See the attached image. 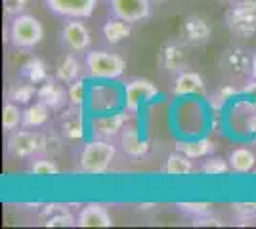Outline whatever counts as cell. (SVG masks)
Listing matches in <instances>:
<instances>
[{
    "label": "cell",
    "instance_id": "6",
    "mask_svg": "<svg viewBox=\"0 0 256 229\" xmlns=\"http://www.w3.org/2000/svg\"><path fill=\"white\" fill-rule=\"evenodd\" d=\"M42 145L44 142L38 134L29 130H18L10 136V140L6 143V151L14 159H29L40 151Z\"/></svg>",
    "mask_w": 256,
    "mask_h": 229
},
{
    "label": "cell",
    "instance_id": "30",
    "mask_svg": "<svg viewBox=\"0 0 256 229\" xmlns=\"http://www.w3.org/2000/svg\"><path fill=\"white\" fill-rule=\"evenodd\" d=\"M64 132L65 136H69V138L82 136V122H80V119H76V117H67V119H64Z\"/></svg>",
    "mask_w": 256,
    "mask_h": 229
},
{
    "label": "cell",
    "instance_id": "20",
    "mask_svg": "<svg viewBox=\"0 0 256 229\" xmlns=\"http://www.w3.org/2000/svg\"><path fill=\"white\" fill-rule=\"evenodd\" d=\"M160 63H162L164 69H168V71H180L182 67L186 65L184 52H182L178 46L168 44V46L162 48V52H160Z\"/></svg>",
    "mask_w": 256,
    "mask_h": 229
},
{
    "label": "cell",
    "instance_id": "7",
    "mask_svg": "<svg viewBox=\"0 0 256 229\" xmlns=\"http://www.w3.org/2000/svg\"><path fill=\"white\" fill-rule=\"evenodd\" d=\"M46 8L62 17L86 19L96 10L98 0H44Z\"/></svg>",
    "mask_w": 256,
    "mask_h": 229
},
{
    "label": "cell",
    "instance_id": "13",
    "mask_svg": "<svg viewBox=\"0 0 256 229\" xmlns=\"http://www.w3.org/2000/svg\"><path fill=\"white\" fill-rule=\"evenodd\" d=\"M203 78L193 73V71H182L174 80V94L176 96H190V94H199L203 92Z\"/></svg>",
    "mask_w": 256,
    "mask_h": 229
},
{
    "label": "cell",
    "instance_id": "11",
    "mask_svg": "<svg viewBox=\"0 0 256 229\" xmlns=\"http://www.w3.org/2000/svg\"><path fill=\"white\" fill-rule=\"evenodd\" d=\"M120 143H122L124 153L134 157V159H138V157L148 153V143L140 140L138 128L134 124H124V128L120 132Z\"/></svg>",
    "mask_w": 256,
    "mask_h": 229
},
{
    "label": "cell",
    "instance_id": "15",
    "mask_svg": "<svg viewBox=\"0 0 256 229\" xmlns=\"http://www.w3.org/2000/svg\"><path fill=\"white\" fill-rule=\"evenodd\" d=\"M36 98L40 99L42 103H46L50 109H58L65 101V88L60 82H56V80H48L36 92Z\"/></svg>",
    "mask_w": 256,
    "mask_h": 229
},
{
    "label": "cell",
    "instance_id": "24",
    "mask_svg": "<svg viewBox=\"0 0 256 229\" xmlns=\"http://www.w3.org/2000/svg\"><path fill=\"white\" fill-rule=\"evenodd\" d=\"M178 151H182L184 155H188L190 159H199L206 153L212 151V143L208 140L203 142H190V143H178Z\"/></svg>",
    "mask_w": 256,
    "mask_h": 229
},
{
    "label": "cell",
    "instance_id": "33",
    "mask_svg": "<svg viewBox=\"0 0 256 229\" xmlns=\"http://www.w3.org/2000/svg\"><path fill=\"white\" fill-rule=\"evenodd\" d=\"M250 76L252 80H256V54L252 55V61H250Z\"/></svg>",
    "mask_w": 256,
    "mask_h": 229
},
{
    "label": "cell",
    "instance_id": "35",
    "mask_svg": "<svg viewBox=\"0 0 256 229\" xmlns=\"http://www.w3.org/2000/svg\"><path fill=\"white\" fill-rule=\"evenodd\" d=\"M157 2H162V0H157Z\"/></svg>",
    "mask_w": 256,
    "mask_h": 229
},
{
    "label": "cell",
    "instance_id": "12",
    "mask_svg": "<svg viewBox=\"0 0 256 229\" xmlns=\"http://www.w3.org/2000/svg\"><path fill=\"white\" fill-rule=\"evenodd\" d=\"M117 94L111 86H98L92 90L90 96V107L96 113H111L117 105Z\"/></svg>",
    "mask_w": 256,
    "mask_h": 229
},
{
    "label": "cell",
    "instance_id": "25",
    "mask_svg": "<svg viewBox=\"0 0 256 229\" xmlns=\"http://www.w3.org/2000/svg\"><path fill=\"white\" fill-rule=\"evenodd\" d=\"M22 75L29 82H42L44 78H46V65L40 59H31L27 65H23Z\"/></svg>",
    "mask_w": 256,
    "mask_h": 229
},
{
    "label": "cell",
    "instance_id": "19",
    "mask_svg": "<svg viewBox=\"0 0 256 229\" xmlns=\"http://www.w3.org/2000/svg\"><path fill=\"white\" fill-rule=\"evenodd\" d=\"M104 34H106L107 42L118 44L120 40H124L128 34H130V23L113 17V19H109V21L104 25Z\"/></svg>",
    "mask_w": 256,
    "mask_h": 229
},
{
    "label": "cell",
    "instance_id": "10",
    "mask_svg": "<svg viewBox=\"0 0 256 229\" xmlns=\"http://www.w3.org/2000/svg\"><path fill=\"white\" fill-rule=\"evenodd\" d=\"M76 226H80V228H111L113 220L102 205H86L76 216Z\"/></svg>",
    "mask_w": 256,
    "mask_h": 229
},
{
    "label": "cell",
    "instance_id": "14",
    "mask_svg": "<svg viewBox=\"0 0 256 229\" xmlns=\"http://www.w3.org/2000/svg\"><path fill=\"white\" fill-rule=\"evenodd\" d=\"M230 168L237 174H248L254 172L256 168V157L254 153L246 147H237L230 153Z\"/></svg>",
    "mask_w": 256,
    "mask_h": 229
},
{
    "label": "cell",
    "instance_id": "26",
    "mask_svg": "<svg viewBox=\"0 0 256 229\" xmlns=\"http://www.w3.org/2000/svg\"><path fill=\"white\" fill-rule=\"evenodd\" d=\"M34 96V88L31 84H20V86L12 88L10 94H8V99L14 101V103H29Z\"/></svg>",
    "mask_w": 256,
    "mask_h": 229
},
{
    "label": "cell",
    "instance_id": "9",
    "mask_svg": "<svg viewBox=\"0 0 256 229\" xmlns=\"http://www.w3.org/2000/svg\"><path fill=\"white\" fill-rule=\"evenodd\" d=\"M126 124V115L122 113H98L92 120V128L102 138H113L122 132Z\"/></svg>",
    "mask_w": 256,
    "mask_h": 229
},
{
    "label": "cell",
    "instance_id": "28",
    "mask_svg": "<svg viewBox=\"0 0 256 229\" xmlns=\"http://www.w3.org/2000/svg\"><path fill=\"white\" fill-rule=\"evenodd\" d=\"M67 98L71 99L75 105H80L82 101H84L86 98V90H84V82L82 80H73L71 84H69V88H67Z\"/></svg>",
    "mask_w": 256,
    "mask_h": 229
},
{
    "label": "cell",
    "instance_id": "2",
    "mask_svg": "<svg viewBox=\"0 0 256 229\" xmlns=\"http://www.w3.org/2000/svg\"><path fill=\"white\" fill-rule=\"evenodd\" d=\"M115 145L107 140L88 142L80 151V170L84 174H104L115 161Z\"/></svg>",
    "mask_w": 256,
    "mask_h": 229
},
{
    "label": "cell",
    "instance_id": "27",
    "mask_svg": "<svg viewBox=\"0 0 256 229\" xmlns=\"http://www.w3.org/2000/svg\"><path fill=\"white\" fill-rule=\"evenodd\" d=\"M60 172V168L56 166L52 159H36L31 164V174L34 176H56Z\"/></svg>",
    "mask_w": 256,
    "mask_h": 229
},
{
    "label": "cell",
    "instance_id": "34",
    "mask_svg": "<svg viewBox=\"0 0 256 229\" xmlns=\"http://www.w3.org/2000/svg\"><path fill=\"white\" fill-rule=\"evenodd\" d=\"M246 90H248V88H246ZM248 92H250L252 96H256V80L252 82V86H250V90H248Z\"/></svg>",
    "mask_w": 256,
    "mask_h": 229
},
{
    "label": "cell",
    "instance_id": "21",
    "mask_svg": "<svg viewBox=\"0 0 256 229\" xmlns=\"http://www.w3.org/2000/svg\"><path fill=\"white\" fill-rule=\"evenodd\" d=\"M78 69H80V65L75 59V54H67L58 65V78L62 82H73L78 76Z\"/></svg>",
    "mask_w": 256,
    "mask_h": 229
},
{
    "label": "cell",
    "instance_id": "23",
    "mask_svg": "<svg viewBox=\"0 0 256 229\" xmlns=\"http://www.w3.org/2000/svg\"><path fill=\"white\" fill-rule=\"evenodd\" d=\"M186 33L192 36V40H204L210 34V29L203 17L193 15L186 21Z\"/></svg>",
    "mask_w": 256,
    "mask_h": 229
},
{
    "label": "cell",
    "instance_id": "29",
    "mask_svg": "<svg viewBox=\"0 0 256 229\" xmlns=\"http://www.w3.org/2000/svg\"><path fill=\"white\" fill-rule=\"evenodd\" d=\"M203 170L204 174H212V176H216V174H226L228 172V163H226L224 159H208V161H204V164H203Z\"/></svg>",
    "mask_w": 256,
    "mask_h": 229
},
{
    "label": "cell",
    "instance_id": "16",
    "mask_svg": "<svg viewBox=\"0 0 256 229\" xmlns=\"http://www.w3.org/2000/svg\"><path fill=\"white\" fill-rule=\"evenodd\" d=\"M48 111H50V107L38 99L34 105H29L27 109L23 111L22 124L25 128H40L44 122L48 120Z\"/></svg>",
    "mask_w": 256,
    "mask_h": 229
},
{
    "label": "cell",
    "instance_id": "22",
    "mask_svg": "<svg viewBox=\"0 0 256 229\" xmlns=\"http://www.w3.org/2000/svg\"><path fill=\"white\" fill-rule=\"evenodd\" d=\"M23 122V113L20 111V107L14 103V101H8L2 109V126L6 132H14L20 124Z\"/></svg>",
    "mask_w": 256,
    "mask_h": 229
},
{
    "label": "cell",
    "instance_id": "4",
    "mask_svg": "<svg viewBox=\"0 0 256 229\" xmlns=\"http://www.w3.org/2000/svg\"><path fill=\"white\" fill-rule=\"evenodd\" d=\"M109 11L113 17L126 23H140L151 17L150 0H109Z\"/></svg>",
    "mask_w": 256,
    "mask_h": 229
},
{
    "label": "cell",
    "instance_id": "31",
    "mask_svg": "<svg viewBox=\"0 0 256 229\" xmlns=\"http://www.w3.org/2000/svg\"><path fill=\"white\" fill-rule=\"evenodd\" d=\"M76 224V220L69 214V212H65V210H60V214H56V216H50V218L46 220V226H73Z\"/></svg>",
    "mask_w": 256,
    "mask_h": 229
},
{
    "label": "cell",
    "instance_id": "17",
    "mask_svg": "<svg viewBox=\"0 0 256 229\" xmlns=\"http://www.w3.org/2000/svg\"><path fill=\"white\" fill-rule=\"evenodd\" d=\"M230 27H232V31L237 34H252L256 29V17L248 11V8L245 10H239L235 11L234 15H232V19H230Z\"/></svg>",
    "mask_w": 256,
    "mask_h": 229
},
{
    "label": "cell",
    "instance_id": "36",
    "mask_svg": "<svg viewBox=\"0 0 256 229\" xmlns=\"http://www.w3.org/2000/svg\"><path fill=\"white\" fill-rule=\"evenodd\" d=\"M254 174H256V168H254Z\"/></svg>",
    "mask_w": 256,
    "mask_h": 229
},
{
    "label": "cell",
    "instance_id": "32",
    "mask_svg": "<svg viewBox=\"0 0 256 229\" xmlns=\"http://www.w3.org/2000/svg\"><path fill=\"white\" fill-rule=\"evenodd\" d=\"M178 207L186 212H190V214H206L210 210V205H206V203H188V205L182 203Z\"/></svg>",
    "mask_w": 256,
    "mask_h": 229
},
{
    "label": "cell",
    "instance_id": "1",
    "mask_svg": "<svg viewBox=\"0 0 256 229\" xmlns=\"http://www.w3.org/2000/svg\"><path fill=\"white\" fill-rule=\"evenodd\" d=\"M8 38L18 50H32L44 38L42 23L31 13H18L8 25Z\"/></svg>",
    "mask_w": 256,
    "mask_h": 229
},
{
    "label": "cell",
    "instance_id": "8",
    "mask_svg": "<svg viewBox=\"0 0 256 229\" xmlns=\"http://www.w3.org/2000/svg\"><path fill=\"white\" fill-rule=\"evenodd\" d=\"M155 96L157 86L148 78H132L124 84V105L130 113H136L142 103H148Z\"/></svg>",
    "mask_w": 256,
    "mask_h": 229
},
{
    "label": "cell",
    "instance_id": "5",
    "mask_svg": "<svg viewBox=\"0 0 256 229\" xmlns=\"http://www.w3.org/2000/svg\"><path fill=\"white\" fill-rule=\"evenodd\" d=\"M62 46L67 54H84L90 48V31L80 19H71L62 29Z\"/></svg>",
    "mask_w": 256,
    "mask_h": 229
},
{
    "label": "cell",
    "instance_id": "3",
    "mask_svg": "<svg viewBox=\"0 0 256 229\" xmlns=\"http://www.w3.org/2000/svg\"><path fill=\"white\" fill-rule=\"evenodd\" d=\"M84 67L88 75L94 78H104V80H115L124 73L126 63L124 59L117 54H111L106 50H92L86 52Z\"/></svg>",
    "mask_w": 256,
    "mask_h": 229
},
{
    "label": "cell",
    "instance_id": "18",
    "mask_svg": "<svg viewBox=\"0 0 256 229\" xmlns=\"http://www.w3.org/2000/svg\"><path fill=\"white\" fill-rule=\"evenodd\" d=\"M192 170H193V164H192V159H190L188 155H184L182 151L168 155L166 164H164V172H166V174L186 176V174H190Z\"/></svg>",
    "mask_w": 256,
    "mask_h": 229
}]
</instances>
